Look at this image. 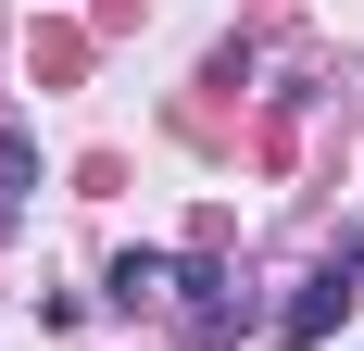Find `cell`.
I'll return each mask as SVG.
<instances>
[{
  "label": "cell",
  "mask_w": 364,
  "mask_h": 351,
  "mask_svg": "<svg viewBox=\"0 0 364 351\" xmlns=\"http://www.w3.org/2000/svg\"><path fill=\"white\" fill-rule=\"evenodd\" d=\"M352 301H364V251H327V264H314V276L289 288V314H277V339H289V351H314V339H327L339 314H352Z\"/></svg>",
  "instance_id": "1"
},
{
  "label": "cell",
  "mask_w": 364,
  "mask_h": 351,
  "mask_svg": "<svg viewBox=\"0 0 364 351\" xmlns=\"http://www.w3.org/2000/svg\"><path fill=\"white\" fill-rule=\"evenodd\" d=\"M176 326H188L201 351H226L239 326H252V301H239V288H226L214 264H176Z\"/></svg>",
  "instance_id": "2"
},
{
  "label": "cell",
  "mask_w": 364,
  "mask_h": 351,
  "mask_svg": "<svg viewBox=\"0 0 364 351\" xmlns=\"http://www.w3.org/2000/svg\"><path fill=\"white\" fill-rule=\"evenodd\" d=\"M101 288H113V314H151V301H176V264H164V251H126Z\"/></svg>",
  "instance_id": "3"
},
{
  "label": "cell",
  "mask_w": 364,
  "mask_h": 351,
  "mask_svg": "<svg viewBox=\"0 0 364 351\" xmlns=\"http://www.w3.org/2000/svg\"><path fill=\"white\" fill-rule=\"evenodd\" d=\"M26 176H38V139H26V126H0V188H26Z\"/></svg>",
  "instance_id": "4"
}]
</instances>
